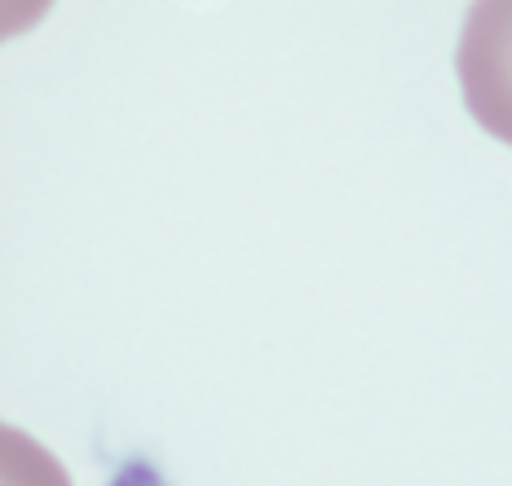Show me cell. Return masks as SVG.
I'll return each mask as SVG.
<instances>
[{"mask_svg":"<svg viewBox=\"0 0 512 486\" xmlns=\"http://www.w3.org/2000/svg\"><path fill=\"white\" fill-rule=\"evenodd\" d=\"M455 67L473 120L512 146V0L468 9Z\"/></svg>","mask_w":512,"mask_h":486,"instance_id":"1","label":"cell"}]
</instances>
